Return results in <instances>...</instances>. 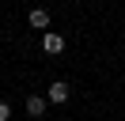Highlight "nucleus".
<instances>
[{
	"label": "nucleus",
	"instance_id": "f257e3e1",
	"mask_svg": "<svg viewBox=\"0 0 125 121\" xmlns=\"http://www.w3.org/2000/svg\"><path fill=\"white\" fill-rule=\"evenodd\" d=\"M46 102H68V83L64 80H57V83H49V91H46Z\"/></svg>",
	"mask_w": 125,
	"mask_h": 121
},
{
	"label": "nucleus",
	"instance_id": "f03ea898",
	"mask_svg": "<svg viewBox=\"0 0 125 121\" xmlns=\"http://www.w3.org/2000/svg\"><path fill=\"white\" fill-rule=\"evenodd\" d=\"M27 23H31L34 30H46L49 27V11H46V8H34V11L27 15Z\"/></svg>",
	"mask_w": 125,
	"mask_h": 121
},
{
	"label": "nucleus",
	"instance_id": "7ed1b4c3",
	"mask_svg": "<svg viewBox=\"0 0 125 121\" xmlns=\"http://www.w3.org/2000/svg\"><path fill=\"white\" fill-rule=\"evenodd\" d=\"M42 49L46 53H61L64 49V38L61 34H42Z\"/></svg>",
	"mask_w": 125,
	"mask_h": 121
},
{
	"label": "nucleus",
	"instance_id": "20e7f679",
	"mask_svg": "<svg viewBox=\"0 0 125 121\" xmlns=\"http://www.w3.org/2000/svg\"><path fill=\"white\" fill-rule=\"evenodd\" d=\"M27 113H31V117H42V113H46V98L31 95V98H27Z\"/></svg>",
	"mask_w": 125,
	"mask_h": 121
},
{
	"label": "nucleus",
	"instance_id": "39448f33",
	"mask_svg": "<svg viewBox=\"0 0 125 121\" xmlns=\"http://www.w3.org/2000/svg\"><path fill=\"white\" fill-rule=\"evenodd\" d=\"M0 121H11V106L8 102H0Z\"/></svg>",
	"mask_w": 125,
	"mask_h": 121
}]
</instances>
